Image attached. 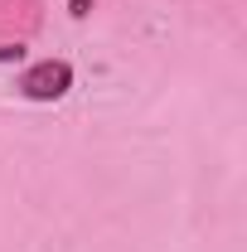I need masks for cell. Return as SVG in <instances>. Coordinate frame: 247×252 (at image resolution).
Returning a JSON list of instances; mask_svg holds the SVG:
<instances>
[{
	"mask_svg": "<svg viewBox=\"0 0 247 252\" xmlns=\"http://www.w3.org/2000/svg\"><path fill=\"white\" fill-rule=\"evenodd\" d=\"M15 88L25 102H63L68 88H73V63L68 59H44V63H30L20 78H15Z\"/></svg>",
	"mask_w": 247,
	"mask_h": 252,
	"instance_id": "1",
	"label": "cell"
},
{
	"mask_svg": "<svg viewBox=\"0 0 247 252\" xmlns=\"http://www.w3.org/2000/svg\"><path fill=\"white\" fill-rule=\"evenodd\" d=\"M93 5H97V0H68V15H73V20H88Z\"/></svg>",
	"mask_w": 247,
	"mask_h": 252,
	"instance_id": "2",
	"label": "cell"
},
{
	"mask_svg": "<svg viewBox=\"0 0 247 252\" xmlns=\"http://www.w3.org/2000/svg\"><path fill=\"white\" fill-rule=\"evenodd\" d=\"M25 59V44H0V63H20Z\"/></svg>",
	"mask_w": 247,
	"mask_h": 252,
	"instance_id": "3",
	"label": "cell"
}]
</instances>
